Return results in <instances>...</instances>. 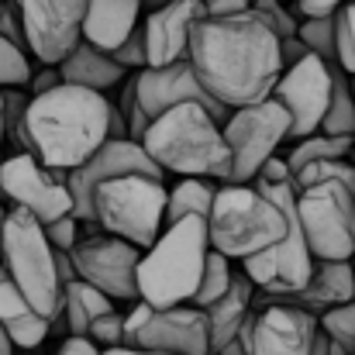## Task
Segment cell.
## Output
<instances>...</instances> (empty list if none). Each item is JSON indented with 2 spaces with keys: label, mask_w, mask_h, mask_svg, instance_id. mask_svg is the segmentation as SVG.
<instances>
[{
  "label": "cell",
  "mask_w": 355,
  "mask_h": 355,
  "mask_svg": "<svg viewBox=\"0 0 355 355\" xmlns=\"http://www.w3.org/2000/svg\"><path fill=\"white\" fill-rule=\"evenodd\" d=\"M349 90H352V104H355V76H349Z\"/></svg>",
  "instance_id": "obj_52"
},
{
  "label": "cell",
  "mask_w": 355,
  "mask_h": 355,
  "mask_svg": "<svg viewBox=\"0 0 355 355\" xmlns=\"http://www.w3.org/2000/svg\"><path fill=\"white\" fill-rule=\"evenodd\" d=\"M62 80H59V69L55 66H45L42 73H31V80H28V97H38V94H49V90H55Z\"/></svg>",
  "instance_id": "obj_43"
},
{
  "label": "cell",
  "mask_w": 355,
  "mask_h": 355,
  "mask_svg": "<svg viewBox=\"0 0 355 355\" xmlns=\"http://www.w3.org/2000/svg\"><path fill=\"white\" fill-rule=\"evenodd\" d=\"M297 221L314 262H352L355 255V193L324 180L297 190Z\"/></svg>",
  "instance_id": "obj_8"
},
{
  "label": "cell",
  "mask_w": 355,
  "mask_h": 355,
  "mask_svg": "<svg viewBox=\"0 0 355 355\" xmlns=\"http://www.w3.org/2000/svg\"><path fill=\"white\" fill-rule=\"evenodd\" d=\"M335 66L355 76V0H345L335 10Z\"/></svg>",
  "instance_id": "obj_30"
},
{
  "label": "cell",
  "mask_w": 355,
  "mask_h": 355,
  "mask_svg": "<svg viewBox=\"0 0 355 355\" xmlns=\"http://www.w3.org/2000/svg\"><path fill=\"white\" fill-rule=\"evenodd\" d=\"M42 232H45V241L52 245V252L69 255L76 248V241H80V221L73 214H66V218H59L52 225H42Z\"/></svg>",
  "instance_id": "obj_37"
},
{
  "label": "cell",
  "mask_w": 355,
  "mask_h": 355,
  "mask_svg": "<svg viewBox=\"0 0 355 355\" xmlns=\"http://www.w3.org/2000/svg\"><path fill=\"white\" fill-rule=\"evenodd\" d=\"M318 328L328 335L331 345H338V349H345V352L355 355V300L335 307V311H328V314H321V318H318Z\"/></svg>",
  "instance_id": "obj_31"
},
{
  "label": "cell",
  "mask_w": 355,
  "mask_h": 355,
  "mask_svg": "<svg viewBox=\"0 0 355 355\" xmlns=\"http://www.w3.org/2000/svg\"><path fill=\"white\" fill-rule=\"evenodd\" d=\"M3 138L7 135H3V101H0V148H3Z\"/></svg>",
  "instance_id": "obj_50"
},
{
  "label": "cell",
  "mask_w": 355,
  "mask_h": 355,
  "mask_svg": "<svg viewBox=\"0 0 355 355\" xmlns=\"http://www.w3.org/2000/svg\"><path fill=\"white\" fill-rule=\"evenodd\" d=\"M204 17L200 0H169L166 7L152 10L141 21L145 35V69H162L169 62L187 59V42L190 28Z\"/></svg>",
  "instance_id": "obj_18"
},
{
  "label": "cell",
  "mask_w": 355,
  "mask_h": 355,
  "mask_svg": "<svg viewBox=\"0 0 355 355\" xmlns=\"http://www.w3.org/2000/svg\"><path fill=\"white\" fill-rule=\"evenodd\" d=\"M55 355H101V349H94L87 338H66Z\"/></svg>",
  "instance_id": "obj_45"
},
{
  "label": "cell",
  "mask_w": 355,
  "mask_h": 355,
  "mask_svg": "<svg viewBox=\"0 0 355 355\" xmlns=\"http://www.w3.org/2000/svg\"><path fill=\"white\" fill-rule=\"evenodd\" d=\"M87 342L101 352H111V349H124V338H121V311H107L104 318H97L90 328H87Z\"/></svg>",
  "instance_id": "obj_36"
},
{
  "label": "cell",
  "mask_w": 355,
  "mask_h": 355,
  "mask_svg": "<svg viewBox=\"0 0 355 355\" xmlns=\"http://www.w3.org/2000/svg\"><path fill=\"white\" fill-rule=\"evenodd\" d=\"M0 328L7 331L14 352H17V349H21V352H35L38 345H45V338H49V331H52V324L42 321V318L24 304V297L14 290L10 279H0Z\"/></svg>",
  "instance_id": "obj_23"
},
{
  "label": "cell",
  "mask_w": 355,
  "mask_h": 355,
  "mask_svg": "<svg viewBox=\"0 0 355 355\" xmlns=\"http://www.w3.org/2000/svg\"><path fill=\"white\" fill-rule=\"evenodd\" d=\"M0 279H7V272H3V266H0Z\"/></svg>",
  "instance_id": "obj_54"
},
{
  "label": "cell",
  "mask_w": 355,
  "mask_h": 355,
  "mask_svg": "<svg viewBox=\"0 0 355 355\" xmlns=\"http://www.w3.org/2000/svg\"><path fill=\"white\" fill-rule=\"evenodd\" d=\"M166 3H169V0H138V7H148V14L159 10V7H166Z\"/></svg>",
  "instance_id": "obj_49"
},
{
  "label": "cell",
  "mask_w": 355,
  "mask_h": 355,
  "mask_svg": "<svg viewBox=\"0 0 355 355\" xmlns=\"http://www.w3.org/2000/svg\"><path fill=\"white\" fill-rule=\"evenodd\" d=\"M355 300V269L349 262H314L304 290L290 297H259V304H286L311 318H321L342 304Z\"/></svg>",
  "instance_id": "obj_19"
},
{
  "label": "cell",
  "mask_w": 355,
  "mask_h": 355,
  "mask_svg": "<svg viewBox=\"0 0 355 355\" xmlns=\"http://www.w3.org/2000/svg\"><path fill=\"white\" fill-rule=\"evenodd\" d=\"M107 114L111 101L104 94L59 83L28 101L24 152L52 173H73L107 141Z\"/></svg>",
  "instance_id": "obj_2"
},
{
  "label": "cell",
  "mask_w": 355,
  "mask_h": 355,
  "mask_svg": "<svg viewBox=\"0 0 355 355\" xmlns=\"http://www.w3.org/2000/svg\"><path fill=\"white\" fill-rule=\"evenodd\" d=\"M345 0H297L293 14H300L304 21H314V17H331Z\"/></svg>",
  "instance_id": "obj_41"
},
{
  "label": "cell",
  "mask_w": 355,
  "mask_h": 355,
  "mask_svg": "<svg viewBox=\"0 0 355 355\" xmlns=\"http://www.w3.org/2000/svg\"><path fill=\"white\" fill-rule=\"evenodd\" d=\"M107 311H114V304L94 290L90 283L83 279H69L62 286V318H66V328H69V338H87V328L104 318Z\"/></svg>",
  "instance_id": "obj_24"
},
{
  "label": "cell",
  "mask_w": 355,
  "mask_h": 355,
  "mask_svg": "<svg viewBox=\"0 0 355 355\" xmlns=\"http://www.w3.org/2000/svg\"><path fill=\"white\" fill-rule=\"evenodd\" d=\"M328 355H352V352H345V349H338V345H331V342H328Z\"/></svg>",
  "instance_id": "obj_51"
},
{
  "label": "cell",
  "mask_w": 355,
  "mask_h": 355,
  "mask_svg": "<svg viewBox=\"0 0 355 355\" xmlns=\"http://www.w3.org/2000/svg\"><path fill=\"white\" fill-rule=\"evenodd\" d=\"M252 300H255V286H252L248 276L238 269L235 276H232L228 293L204 311V318H207V338H211V355H218L235 338L241 321L252 314Z\"/></svg>",
  "instance_id": "obj_22"
},
{
  "label": "cell",
  "mask_w": 355,
  "mask_h": 355,
  "mask_svg": "<svg viewBox=\"0 0 355 355\" xmlns=\"http://www.w3.org/2000/svg\"><path fill=\"white\" fill-rule=\"evenodd\" d=\"M135 349L159 355H211L204 311L183 304L169 311H152L145 328L135 338Z\"/></svg>",
  "instance_id": "obj_16"
},
{
  "label": "cell",
  "mask_w": 355,
  "mask_h": 355,
  "mask_svg": "<svg viewBox=\"0 0 355 355\" xmlns=\"http://www.w3.org/2000/svg\"><path fill=\"white\" fill-rule=\"evenodd\" d=\"M118 176H148V180H166V173L159 166H152V159L141 152V145L135 141H104L83 166H76L73 173H66V187L73 197V218L80 225L94 221V190L107 180Z\"/></svg>",
  "instance_id": "obj_13"
},
{
  "label": "cell",
  "mask_w": 355,
  "mask_h": 355,
  "mask_svg": "<svg viewBox=\"0 0 355 355\" xmlns=\"http://www.w3.org/2000/svg\"><path fill=\"white\" fill-rule=\"evenodd\" d=\"M286 235L283 211L266 200L255 187H218L211 214H207V241L228 262H245Z\"/></svg>",
  "instance_id": "obj_6"
},
{
  "label": "cell",
  "mask_w": 355,
  "mask_h": 355,
  "mask_svg": "<svg viewBox=\"0 0 355 355\" xmlns=\"http://www.w3.org/2000/svg\"><path fill=\"white\" fill-rule=\"evenodd\" d=\"M3 218H7V207H3V204H0V225H3Z\"/></svg>",
  "instance_id": "obj_53"
},
{
  "label": "cell",
  "mask_w": 355,
  "mask_h": 355,
  "mask_svg": "<svg viewBox=\"0 0 355 355\" xmlns=\"http://www.w3.org/2000/svg\"><path fill=\"white\" fill-rule=\"evenodd\" d=\"M87 0H17L28 55L42 66H59L76 45Z\"/></svg>",
  "instance_id": "obj_11"
},
{
  "label": "cell",
  "mask_w": 355,
  "mask_h": 355,
  "mask_svg": "<svg viewBox=\"0 0 355 355\" xmlns=\"http://www.w3.org/2000/svg\"><path fill=\"white\" fill-rule=\"evenodd\" d=\"M3 101V135L14 138V145H21L24 152V111H28V90H0Z\"/></svg>",
  "instance_id": "obj_35"
},
{
  "label": "cell",
  "mask_w": 355,
  "mask_h": 355,
  "mask_svg": "<svg viewBox=\"0 0 355 355\" xmlns=\"http://www.w3.org/2000/svg\"><path fill=\"white\" fill-rule=\"evenodd\" d=\"M207 252H211L207 221L187 218V221L166 225L162 235L152 241V248H145L138 259V269H135L138 300L148 304L152 311L190 304L197 293Z\"/></svg>",
  "instance_id": "obj_4"
},
{
  "label": "cell",
  "mask_w": 355,
  "mask_h": 355,
  "mask_svg": "<svg viewBox=\"0 0 355 355\" xmlns=\"http://www.w3.org/2000/svg\"><path fill=\"white\" fill-rule=\"evenodd\" d=\"M204 3V17H235L252 10V0H200Z\"/></svg>",
  "instance_id": "obj_42"
},
{
  "label": "cell",
  "mask_w": 355,
  "mask_h": 355,
  "mask_svg": "<svg viewBox=\"0 0 355 355\" xmlns=\"http://www.w3.org/2000/svg\"><path fill=\"white\" fill-rule=\"evenodd\" d=\"M101 355H159V352H141V349H111V352H101Z\"/></svg>",
  "instance_id": "obj_48"
},
{
  "label": "cell",
  "mask_w": 355,
  "mask_h": 355,
  "mask_svg": "<svg viewBox=\"0 0 355 355\" xmlns=\"http://www.w3.org/2000/svg\"><path fill=\"white\" fill-rule=\"evenodd\" d=\"M135 101H138V107L145 111L148 121H155L159 114H166L169 107H180V104L204 107L218 124H225V118H228V111L197 83V76H193V69H190L187 59L169 62L162 69H141V73H135Z\"/></svg>",
  "instance_id": "obj_15"
},
{
  "label": "cell",
  "mask_w": 355,
  "mask_h": 355,
  "mask_svg": "<svg viewBox=\"0 0 355 355\" xmlns=\"http://www.w3.org/2000/svg\"><path fill=\"white\" fill-rule=\"evenodd\" d=\"M55 69H59V80H62L66 87H80V90H90V94L114 90V87L124 83V76H128L111 55L90 49L87 42H80Z\"/></svg>",
  "instance_id": "obj_21"
},
{
  "label": "cell",
  "mask_w": 355,
  "mask_h": 355,
  "mask_svg": "<svg viewBox=\"0 0 355 355\" xmlns=\"http://www.w3.org/2000/svg\"><path fill=\"white\" fill-rule=\"evenodd\" d=\"M290 118V135L286 141H304L321 131V121L331 101V66L307 55L297 66L283 69L272 94H269Z\"/></svg>",
  "instance_id": "obj_12"
},
{
  "label": "cell",
  "mask_w": 355,
  "mask_h": 355,
  "mask_svg": "<svg viewBox=\"0 0 355 355\" xmlns=\"http://www.w3.org/2000/svg\"><path fill=\"white\" fill-rule=\"evenodd\" d=\"M141 152L162 173H180V180L228 183L232 173V152L221 124L197 104H180L159 114L141 138Z\"/></svg>",
  "instance_id": "obj_3"
},
{
  "label": "cell",
  "mask_w": 355,
  "mask_h": 355,
  "mask_svg": "<svg viewBox=\"0 0 355 355\" xmlns=\"http://www.w3.org/2000/svg\"><path fill=\"white\" fill-rule=\"evenodd\" d=\"M355 148V138H335V135H311L304 141H293L290 155L283 159L290 176L300 173L304 166H314V162H331V159H349Z\"/></svg>",
  "instance_id": "obj_26"
},
{
  "label": "cell",
  "mask_w": 355,
  "mask_h": 355,
  "mask_svg": "<svg viewBox=\"0 0 355 355\" xmlns=\"http://www.w3.org/2000/svg\"><path fill=\"white\" fill-rule=\"evenodd\" d=\"M111 59L118 62L124 73H141L145 69V35H141V24L124 38V45L111 52Z\"/></svg>",
  "instance_id": "obj_38"
},
{
  "label": "cell",
  "mask_w": 355,
  "mask_h": 355,
  "mask_svg": "<svg viewBox=\"0 0 355 355\" xmlns=\"http://www.w3.org/2000/svg\"><path fill=\"white\" fill-rule=\"evenodd\" d=\"M3 200L10 204V211H24L38 225H52V221L73 214L66 173L45 169L28 152H17L0 162V204Z\"/></svg>",
  "instance_id": "obj_10"
},
{
  "label": "cell",
  "mask_w": 355,
  "mask_h": 355,
  "mask_svg": "<svg viewBox=\"0 0 355 355\" xmlns=\"http://www.w3.org/2000/svg\"><path fill=\"white\" fill-rule=\"evenodd\" d=\"M31 73V59L0 35V90H24Z\"/></svg>",
  "instance_id": "obj_32"
},
{
  "label": "cell",
  "mask_w": 355,
  "mask_h": 355,
  "mask_svg": "<svg viewBox=\"0 0 355 355\" xmlns=\"http://www.w3.org/2000/svg\"><path fill=\"white\" fill-rule=\"evenodd\" d=\"M148 318H152V307L141 304V300H135L131 311H121V338H124V349H135V338H138V331L145 328Z\"/></svg>",
  "instance_id": "obj_39"
},
{
  "label": "cell",
  "mask_w": 355,
  "mask_h": 355,
  "mask_svg": "<svg viewBox=\"0 0 355 355\" xmlns=\"http://www.w3.org/2000/svg\"><path fill=\"white\" fill-rule=\"evenodd\" d=\"M214 193H218V183L211 180H180L173 190H166V225H176L187 218L207 221Z\"/></svg>",
  "instance_id": "obj_25"
},
{
  "label": "cell",
  "mask_w": 355,
  "mask_h": 355,
  "mask_svg": "<svg viewBox=\"0 0 355 355\" xmlns=\"http://www.w3.org/2000/svg\"><path fill=\"white\" fill-rule=\"evenodd\" d=\"M121 97H118V114L124 118V128H128V141H135V145H141V138H145V131H148V124L152 121L145 118V111L138 107V101H135V73H128L124 76V83L118 87Z\"/></svg>",
  "instance_id": "obj_34"
},
{
  "label": "cell",
  "mask_w": 355,
  "mask_h": 355,
  "mask_svg": "<svg viewBox=\"0 0 355 355\" xmlns=\"http://www.w3.org/2000/svg\"><path fill=\"white\" fill-rule=\"evenodd\" d=\"M0 266L42 321L55 324L62 318V283L55 269V252L31 214L7 211L0 225Z\"/></svg>",
  "instance_id": "obj_5"
},
{
  "label": "cell",
  "mask_w": 355,
  "mask_h": 355,
  "mask_svg": "<svg viewBox=\"0 0 355 355\" xmlns=\"http://www.w3.org/2000/svg\"><path fill=\"white\" fill-rule=\"evenodd\" d=\"M141 252L131 248L128 241L111 235L83 238L76 241V248L69 252V266L76 272V279L90 283L94 290H101L111 304L114 300H138V286H135V269H138Z\"/></svg>",
  "instance_id": "obj_14"
},
{
  "label": "cell",
  "mask_w": 355,
  "mask_h": 355,
  "mask_svg": "<svg viewBox=\"0 0 355 355\" xmlns=\"http://www.w3.org/2000/svg\"><path fill=\"white\" fill-rule=\"evenodd\" d=\"M318 335V318L286 307L259 304L252 311V349L248 355H307Z\"/></svg>",
  "instance_id": "obj_17"
},
{
  "label": "cell",
  "mask_w": 355,
  "mask_h": 355,
  "mask_svg": "<svg viewBox=\"0 0 355 355\" xmlns=\"http://www.w3.org/2000/svg\"><path fill=\"white\" fill-rule=\"evenodd\" d=\"M297 38H300V45H304L314 59L335 66V14H331V17L300 21V24H297Z\"/></svg>",
  "instance_id": "obj_29"
},
{
  "label": "cell",
  "mask_w": 355,
  "mask_h": 355,
  "mask_svg": "<svg viewBox=\"0 0 355 355\" xmlns=\"http://www.w3.org/2000/svg\"><path fill=\"white\" fill-rule=\"evenodd\" d=\"M221 135H225V145L232 152L228 187H252L259 169L276 155L279 145H286L290 118L272 97H266L259 104L228 111V118L221 124Z\"/></svg>",
  "instance_id": "obj_9"
},
{
  "label": "cell",
  "mask_w": 355,
  "mask_h": 355,
  "mask_svg": "<svg viewBox=\"0 0 355 355\" xmlns=\"http://www.w3.org/2000/svg\"><path fill=\"white\" fill-rule=\"evenodd\" d=\"M0 355H17L14 352V345H10V338H7V331L0 328Z\"/></svg>",
  "instance_id": "obj_47"
},
{
  "label": "cell",
  "mask_w": 355,
  "mask_h": 355,
  "mask_svg": "<svg viewBox=\"0 0 355 355\" xmlns=\"http://www.w3.org/2000/svg\"><path fill=\"white\" fill-rule=\"evenodd\" d=\"M232 276H235V266H232L225 255H218V252L211 248V252H207V259H204V272H200V283H197V293H193L190 307L207 311L211 304H218V300L228 293Z\"/></svg>",
  "instance_id": "obj_28"
},
{
  "label": "cell",
  "mask_w": 355,
  "mask_h": 355,
  "mask_svg": "<svg viewBox=\"0 0 355 355\" xmlns=\"http://www.w3.org/2000/svg\"><path fill=\"white\" fill-rule=\"evenodd\" d=\"M311 52L300 45V38H283L279 42V62H283V69H290V66H297L300 59H307Z\"/></svg>",
  "instance_id": "obj_44"
},
{
  "label": "cell",
  "mask_w": 355,
  "mask_h": 355,
  "mask_svg": "<svg viewBox=\"0 0 355 355\" xmlns=\"http://www.w3.org/2000/svg\"><path fill=\"white\" fill-rule=\"evenodd\" d=\"M94 225L145 252L166 228V187L148 176H118L94 190Z\"/></svg>",
  "instance_id": "obj_7"
},
{
  "label": "cell",
  "mask_w": 355,
  "mask_h": 355,
  "mask_svg": "<svg viewBox=\"0 0 355 355\" xmlns=\"http://www.w3.org/2000/svg\"><path fill=\"white\" fill-rule=\"evenodd\" d=\"M252 14L283 42V38H297V14H293V7H286V3H279V0H252Z\"/></svg>",
  "instance_id": "obj_33"
},
{
  "label": "cell",
  "mask_w": 355,
  "mask_h": 355,
  "mask_svg": "<svg viewBox=\"0 0 355 355\" xmlns=\"http://www.w3.org/2000/svg\"><path fill=\"white\" fill-rule=\"evenodd\" d=\"M321 135H335V138H355V104L352 90H349V76L331 66V101L321 121Z\"/></svg>",
  "instance_id": "obj_27"
},
{
  "label": "cell",
  "mask_w": 355,
  "mask_h": 355,
  "mask_svg": "<svg viewBox=\"0 0 355 355\" xmlns=\"http://www.w3.org/2000/svg\"><path fill=\"white\" fill-rule=\"evenodd\" d=\"M187 62L197 83L225 111L266 101L283 73L279 38L252 10L235 17H200L190 28Z\"/></svg>",
  "instance_id": "obj_1"
},
{
  "label": "cell",
  "mask_w": 355,
  "mask_h": 355,
  "mask_svg": "<svg viewBox=\"0 0 355 355\" xmlns=\"http://www.w3.org/2000/svg\"><path fill=\"white\" fill-rule=\"evenodd\" d=\"M21 355H38V352H21Z\"/></svg>",
  "instance_id": "obj_55"
},
{
  "label": "cell",
  "mask_w": 355,
  "mask_h": 355,
  "mask_svg": "<svg viewBox=\"0 0 355 355\" xmlns=\"http://www.w3.org/2000/svg\"><path fill=\"white\" fill-rule=\"evenodd\" d=\"M138 17H141L138 0H87L80 42H87L90 49L111 55L138 28Z\"/></svg>",
  "instance_id": "obj_20"
},
{
  "label": "cell",
  "mask_w": 355,
  "mask_h": 355,
  "mask_svg": "<svg viewBox=\"0 0 355 355\" xmlns=\"http://www.w3.org/2000/svg\"><path fill=\"white\" fill-rule=\"evenodd\" d=\"M293 176H290V169H286V162L279 159V155H272L262 169H259V176L252 180V183H259V187H279V183H290Z\"/></svg>",
  "instance_id": "obj_40"
},
{
  "label": "cell",
  "mask_w": 355,
  "mask_h": 355,
  "mask_svg": "<svg viewBox=\"0 0 355 355\" xmlns=\"http://www.w3.org/2000/svg\"><path fill=\"white\" fill-rule=\"evenodd\" d=\"M307 355H328V335L318 328V335H314V345H311V352Z\"/></svg>",
  "instance_id": "obj_46"
}]
</instances>
